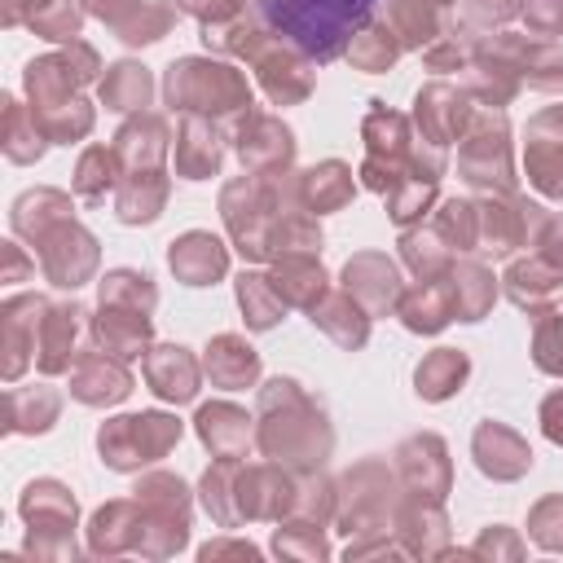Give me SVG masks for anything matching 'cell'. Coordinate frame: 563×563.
Returning <instances> with one entry per match:
<instances>
[{"label":"cell","instance_id":"obj_1","mask_svg":"<svg viewBox=\"0 0 563 563\" xmlns=\"http://www.w3.org/2000/svg\"><path fill=\"white\" fill-rule=\"evenodd\" d=\"M255 4L277 31H286L317 62H330L374 9V0H255Z\"/></svg>","mask_w":563,"mask_h":563},{"label":"cell","instance_id":"obj_2","mask_svg":"<svg viewBox=\"0 0 563 563\" xmlns=\"http://www.w3.org/2000/svg\"><path fill=\"white\" fill-rule=\"evenodd\" d=\"M180 440V422L167 413H136V418H114L101 427L97 444H101V462H110L114 471H128L136 462H154L163 457L172 444Z\"/></svg>","mask_w":563,"mask_h":563},{"label":"cell","instance_id":"obj_3","mask_svg":"<svg viewBox=\"0 0 563 563\" xmlns=\"http://www.w3.org/2000/svg\"><path fill=\"white\" fill-rule=\"evenodd\" d=\"M167 101L180 110H211L207 101H216V110H238L246 106V84L229 70V66H211V62H180L167 75Z\"/></svg>","mask_w":563,"mask_h":563},{"label":"cell","instance_id":"obj_4","mask_svg":"<svg viewBox=\"0 0 563 563\" xmlns=\"http://www.w3.org/2000/svg\"><path fill=\"white\" fill-rule=\"evenodd\" d=\"M31 242L40 246L44 273H48L57 286H79V282L92 273V264H97V242H92L75 220H57L53 233L44 229V233H35Z\"/></svg>","mask_w":563,"mask_h":563},{"label":"cell","instance_id":"obj_5","mask_svg":"<svg viewBox=\"0 0 563 563\" xmlns=\"http://www.w3.org/2000/svg\"><path fill=\"white\" fill-rule=\"evenodd\" d=\"M70 391L84 400V405H110V400H123L132 391V378L119 361H106V356H84L70 374Z\"/></svg>","mask_w":563,"mask_h":563},{"label":"cell","instance_id":"obj_6","mask_svg":"<svg viewBox=\"0 0 563 563\" xmlns=\"http://www.w3.org/2000/svg\"><path fill=\"white\" fill-rule=\"evenodd\" d=\"M22 519L31 528H40V532H70L75 528V497L62 484L40 479L22 497Z\"/></svg>","mask_w":563,"mask_h":563},{"label":"cell","instance_id":"obj_7","mask_svg":"<svg viewBox=\"0 0 563 563\" xmlns=\"http://www.w3.org/2000/svg\"><path fill=\"white\" fill-rule=\"evenodd\" d=\"M172 268L185 286H207L211 277L224 273V246L207 233H189V238L172 242Z\"/></svg>","mask_w":563,"mask_h":563},{"label":"cell","instance_id":"obj_8","mask_svg":"<svg viewBox=\"0 0 563 563\" xmlns=\"http://www.w3.org/2000/svg\"><path fill=\"white\" fill-rule=\"evenodd\" d=\"M145 378L163 400H189L198 391V365L185 356V347H154Z\"/></svg>","mask_w":563,"mask_h":563},{"label":"cell","instance_id":"obj_9","mask_svg":"<svg viewBox=\"0 0 563 563\" xmlns=\"http://www.w3.org/2000/svg\"><path fill=\"white\" fill-rule=\"evenodd\" d=\"M79 308L70 303V308H53L48 317H40V369L44 374H57V369H66L70 365V339H75V330H79Z\"/></svg>","mask_w":563,"mask_h":563},{"label":"cell","instance_id":"obj_10","mask_svg":"<svg viewBox=\"0 0 563 563\" xmlns=\"http://www.w3.org/2000/svg\"><path fill=\"white\" fill-rule=\"evenodd\" d=\"M290 150H295L290 132L273 119H251V132L242 128V141H238V154L251 167H277V163L290 158Z\"/></svg>","mask_w":563,"mask_h":563},{"label":"cell","instance_id":"obj_11","mask_svg":"<svg viewBox=\"0 0 563 563\" xmlns=\"http://www.w3.org/2000/svg\"><path fill=\"white\" fill-rule=\"evenodd\" d=\"M207 374L220 383V387H242L260 374V356L238 339V334H220L211 356H207Z\"/></svg>","mask_w":563,"mask_h":563},{"label":"cell","instance_id":"obj_12","mask_svg":"<svg viewBox=\"0 0 563 563\" xmlns=\"http://www.w3.org/2000/svg\"><path fill=\"white\" fill-rule=\"evenodd\" d=\"M176 167L189 176V180H202L220 167V145H216V132L202 123V119H185V132H180V150H176Z\"/></svg>","mask_w":563,"mask_h":563},{"label":"cell","instance_id":"obj_13","mask_svg":"<svg viewBox=\"0 0 563 563\" xmlns=\"http://www.w3.org/2000/svg\"><path fill=\"white\" fill-rule=\"evenodd\" d=\"M510 295H515V303H523V308H541V303H550V299L563 295V268H554V264H545V260L519 264V268L510 273Z\"/></svg>","mask_w":563,"mask_h":563},{"label":"cell","instance_id":"obj_14","mask_svg":"<svg viewBox=\"0 0 563 563\" xmlns=\"http://www.w3.org/2000/svg\"><path fill=\"white\" fill-rule=\"evenodd\" d=\"M198 431L202 440L220 453V457H233L242 444H246V413L233 409V405H207L198 413Z\"/></svg>","mask_w":563,"mask_h":563},{"label":"cell","instance_id":"obj_15","mask_svg":"<svg viewBox=\"0 0 563 563\" xmlns=\"http://www.w3.org/2000/svg\"><path fill=\"white\" fill-rule=\"evenodd\" d=\"M400 312H405V325L409 330H440L453 317V290L422 282V290H413Z\"/></svg>","mask_w":563,"mask_h":563},{"label":"cell","instance_id":"obj_16","mask_svg":"<svg viewBox=\"0 0 563 563\" xmlns=\"http://www.w3.org/2000/svg\"><path fill=\"white\" fill-rule=\"evenodd\" d=\"M462 378H466V356L462 352H449V347L435 352V356H427L418 365V391L427 400H444Z\"/></svg>","mask_w":563,"mask_h":563},{"label":"cell","instance_id":"obj_17","mask_svg":"<svg viewBox=\"0 0 563 563\" xmlns=\"http://www.w3.org/2000/svg\"><path fill=\"white\" fill-rule=\"evenodd\" d=\"M101 97H106L110 110H136V106H145V97H150V75H145L141 66H132V62H119V66H110V75H106Z\"/></svg>","mask_w":563,"mask_h":563},{"label":"cell","instance_id":"obj_18","mask_svg":"<svg viewBox=\"0 0 563 563\" xmlns=\"http://www.w3.org/2000/svg\"><path fill=\"white\" fill-rule=\"evenodd\" d=\"M238 299H242L246 321H251L255 330H268V325L282 317V308H286L282 290L273 286V277H242V282H238Z\"/></svg>","mask_w":563,"mask_h":563},{"label":"cell","instance_id":"obj_19","mask_svg":"<svg viewBox=\"0 0 563 563\" xmlns=\"http://www.w3.org/2000/svg\"><path fill=\"white\" fill-rule=\"evenodd\" d=\"M493 303V277L479 264H462L453 282V312L462 321H479V312Z\"/></svg>","mask_w":563,"mask_h":563},{"label":"cell","instance_id":"obj_20","mask_svg":"<svg viewBox=\"0 0 563 563\" xmlns=\"http://www.w3.org/2000/svg\"><path fill=\"white\" fill-rule=\"evenodd\" d=\"M440 119H444V136H453V132L462 128V119H466L462 97H457L453 88H427V92L418 97V123H427L431 136L440 132Z\"/></svg>","mask_w":563,"mask_h":563},{"label":"cell","instance_id":"obj_21","mask_svg":"<svg viewBox=\"0 0 563 563\" xmlns=\"http://www.w3.org/2000/svg\"><path fill=\"white\" fill-rule=\"evenodd\" d=\"M303 194H308V202H312L317 211H330V207H339V202L352 198V176H347L343 163H325V167L308 172Z\"/></svg>","mask_w":563,"mask_h":563},{"label":"cell","instance_id":"obj_22","mask_svg":"<svg viewBox=\"0 0 563 563\" xmlns=\"http://www.w3.org/2000/svg\"><path fill=\"white\" fill-rule=\"evenodd\" d=\"M475 453H479V466L488 471V475H497V479H506V453H515V457H528L532 462V453L523 449V440L515 435V431H506V427H484L479 435H475Z\"/></svg>","mask_w":563,"mask_h":563},{"label":"cell","instance_id":"obj_23","mask_svg":"<svg viewBox=\"0 0 563 563\" xmlns=\"http://www.w3.org/2000/svg\"><path fill=\"white\" fill-rule=\"evenodd\" d=\"M101 303H119V308H141V312H150V308H154V286H150V277L119 268V273H110V277L101 282Z\"/></svg>","mask_w":563,"mask_h":563},{"label":"cell","instance_id":"obj_24","mask_svg":"<svg viewBox=\"0 0 563 563\" xmlns=\"http://www.w3.org/2000/svg\"><path fill=\"white\" fill-rule=\"evenodd\" d=\"M31 26H35L40 35H48V40H75V31H79V9L66 4V0H48V4L31 18Z\"/></svg>","mask_w":563,"mask_h":563},{"label":"cell","instance_id":"obj_25","mask_svg":"<svg viewBox=\"0 0 563 563\" xmlns=\"http://www.w3.org/2000/svg\"><path fill=\"white\" fill-rule=\"evenodd\" d=\"M391 31H383V26H374V31H365L356 44H352V62L356 66H365V70H387L391 66V57H396V48H391V40H387Z\"/></svg>","mask_w":563,"mask_h":563},{"label":"cell","instance_id":"obj_26","mask_svg":"<svg viewBox=\"0 0 563 563\" xmlns=\"http://www.w3.org/2000/svg\"><path fill=\"white\" fill-rule=\"evenodd\" d=\"M396 31H409L405 44H422V40H431L435 18H431V9H422V0H396Z\"/></svg>","mask_w":563,"mask_h":563},{"label":"cell","instance_id":"obj_27","mask_svg":"<svg viewBox=\"0 0 563 563\" xmlns=\"http://www.w3.org/2000/svg\"><path fill=\"white\" fill-rule=\"evenodd\" d=\"M541 422H545V435L563 444V391H554V396L545 400V409H541Z\"/></svg>","mask_w":563,"mask_h":563},{"label":"cell","instance_id":"obj_28","mask_svg":"<svg viewBox=\"0 0 563 563\" xmlns=\"http://www.w3.org/2000/svg\"><path fill=\"white\" fill-rule=\"evenodd\" d=\"M189 13H198V18H224L229 9H233V0H180Z\"/></svg>","mask_w":563,"mask_h":563}]
</instances>
